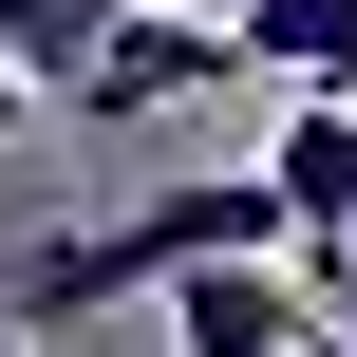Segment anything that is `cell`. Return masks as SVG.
Here are the masks:
<instances>
[{"label": "cell", "mask_w": 357, "mask_h": 357, "mask_svg": "<svg viewBox=\"0 0 357 357\" xmlns=\"http://www.w3.org/2000/svg\"><path fill=\"white\" fill-rule=\"evenodd\" d=\"M226 245H282L264 169H188V188H151V207H113V226L19 245L0 320H19V339H56V320H113V301H151V282H188V264H226Z\"/></svg>", "instance_id": "6da1fadb"}, {"label": "cell", "mask_w": 357, "mask_h": 357, "mask_svg": "<svg viewBox=\"0 0 357 357\" xmlns=\"http://www.w3.org/2000/svg\"><path fill=\"white\" fill-rule=\"evenodd\" d=\"M169 301V357H301V282H282V245H226V264H188V282H151Z\"/></svg>", "instance_id": "7a4b0ae2"}, {"label": "cell", "mask_w": 357, "mask_h": 357, "mask_svg": "<svg viewBox=\"0 0 357 357\" xmlns=\"http://www.w3.org/2000/svg\"><path fill=\"white\" fill-rule=\"evenodd\" d=\"M226 75H301V94H357V0H226Z\"/></svg>", "instance_id": "3957f363"}, {"label": "cell", "mask_w": 357, "mask_h": 357, "mask_svg": "<svg viewBox=\"0 0 357 357\" xmlns=\"http://www.w3.org/2000/svg\"><path fill=\"white\" fill-rule=\"evenodd\" d=\"M301 357H357V320H339V301H320V320H301Z\"/></svg>", "instance_id": "277c9868"}, {"label": "cell", "mask_w": 357, "mask_h": 357, "mask_svg": "<svg viewBox=\"0 0 357 357\" xmlns=\"http://www.w3.org/2000/svg\"><path fill=\"white\" fill-rule=\"evenodd\" d=\"M0 132H19V75H0Z\"/></svg>", "instance_id": "5b68a950"}, {"label": "cell", "mask_w": 357, "mask_h": 357, "mask_svg": "<svg viewBox=\"0 0 357 357\" xmlns=\"http://www.w3.org/2000/svg\"><path fill=\"white\" fill-rule=\"evenodd\" d=\"M0 357H38V339H19V320H0Z\"/></svg>", "instance_id": "8992f818"}, {"label": "cell", "mask_w": 357, "mask_h": 357, "mask_svg": "<svg viewBox=\"0 0 357 357\" xmlns=\"http://www.w3.org/2000/svg\"><path fill=\"white\" fill-rule=\"evenodd\" d=\"M339 320H357V282H339Z\"/></svg>", "instance_id": "52a82bcc"}]
</instances>
